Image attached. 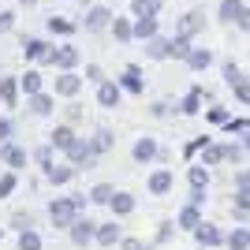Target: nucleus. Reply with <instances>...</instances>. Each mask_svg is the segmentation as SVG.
<instances>
[{
    "mask_svg": "<svg viewBox=\"0 0 250 250\" xmlns=\"http://www.w3.org/2000/svg\"><path fill=\"white\" fill-rule=\"evenodd\" d=\"M75 217H79V206H75V198L67 194V198H52L49 202V220H52V228H71Z\"/></svg>",
    "mask_w": 250,
    "mask_h": 250,
    "instance_id": "nucleus-1",
    "label": "nucleus"
},
{
    "mask_svg": "<svg viewBox=\"0 0 250 250\" xmlns=\"http://www.w3.org/2000/svg\"><path fill=\"white\" fill-rule=\"evenodd\" d=\"M63 157H67V165H75L79 172H83V168L90 172V168L97 165V157H101V153L94 149V142H90V138H75V146L67 149Z\"/></svg>",
    "mask_w": 250,
    "mask_h": 250,
    "instance_id": "nucleus-2",
    "label": "nucleus"
},
{
    "mask_svg": "<svg viewBox=\"0 0 250 250\" xmlns=\"http://www.w3.org/2000/svg\"><path fill=\"white\" fill-rule=\"evenodd\" d=\"M67 235H71L75 247H83V250H86L90 243H94V235H97V224L86 217V213H79V217H75V224L67 228Z\"/></svg>",
    "mask_w": 250,
    "mask_h": 250,
    "instance_id": "nucleus-3",
    "label": "nucleus"
},
{
    "mask_svg": "<svg viewBox=\"0 0 250 250\" xmlns=\"http://www.w3.org/2000/svg\"><path fill=\"white\" fill-rule=\"evenodd\" d=\"M52 49L56 45H49L45 38H22V60L26 63H49Z\"/></svg>",
    "mask_w": 250,
    "mask_h": 250,
    "instance_id": "nucleus-4",
    "label": "nucleus"
},
{
    "mask_svg": "<svg viewBox=\"0 0 250 250\" xmlns=\"http://www.w3.org/2000/svg\"><path fill=\"white\" fill-rule=\"evenodd\" d=\"M190 235H194V243H198V247H224V239H228V231L224 228H217V224H209V220H202L198 228L190 231Z\"/></svg>",
    "mask_w": 250,
    "mask_h": 250,
    "instance_id": "nucleus-5",
    "label": "nucleus"
},
{
    "mask_svg": "<svg viewBox=\"0 0 250 250\" xmlns=\"http://www.w3.org/2000/svg\"><path fill=\"white\" fill-rule=\"evenodd\" d=\"M79 60H83V56H79V49H75V45H56V49H52V56H49V63L56 67V71H75V67H79Z\"/></svg>",
    "mask_w": 250,
    "mask_h": 250,
    "instance_id": "nucleus-6",
    "label": "nucleus"
},
{
    "mask_svg": "<svg viewBox=\"0 0 250 250\" xmlns=\"http://www.w3.org/2000/svg\"><path fill=\"white\" fill-rule=\"evenodd\" d=\"M131 157H135V165H149V161H157V157H161V146H157V138H149V135L135 138V146H131Z\"/></svg>",
    "mask_w": 250,
    "mask_h": 250,
    "instance_id": "nucleus-7",
    "label": "nucleus"
},
{
    "mask_svg": "<svg viewBox=\"0 0 250 250\" xmlns=\"http://www.w3.org/2000/svg\"><path fill=\"white\" fill-rule=\"evenodd\" d=\"M83 75H75V71H60L56 75V86H52V94L56 97H79V90H83Z\"/></svg>",
    "mask_w": 250,
    "mask_h": 250,
    "instance_id": "nucleus-8",
    "label": "nucleus"
},
{
    "mask_svg": "<svg viewBox=\"0 0 250 250\" xmlns=\"http://www.w3.org/2000/svg\"><path fill=\"white\" fill-rule=\"evenodd\" d=\"M112 19H116V15H112L108 8H104V4H94V8L86 11L83 26H86L90 34H97V30H108V26H112Z\"/></svg>",
    "mask_w": 250,
    "mask_h": 250,
    "instance_id": "nucleus-9",
    "label": "nucleus"
},
{
    "mask_svg": "<svg viewBox=\"0 0 250 250\" xmlns=\"http://www.w3.org/2000/svg\"><path fill=\"white\" fill-rule=\"evenodd\" d=\"M0 161H4V168H11V172H19V168H26V161H30V157H26V149L22 146H15V142H0Z\"/></svg>",
    "mask_w": 250,
    "mask_h": 250,
    "instance_id": "nucleus-10",
    "label": "nucleus"
},
{
    "mask_svg": "<svg viewBox=\"0 0 250 250\" xmlns=\"http://www.w3.org/2000/svg\"><path fill=\"white\" fill-rule=\"evenodd\" d=\"M116 83L124 86V94H142V90H146V79H142V67H138V63H127Z\"/></svg>",
    "mask_w": 250,
    "mask_h": 250,
    "instance_id": "nucleus-11",
    "label": "nucleus"
},
{
    "mask_svg": "<svg viewBox=\"0 0 250 250\" xmlns=\"http://www.w3.org/2000/svg\"><path fill=\"white\" fill-rule=\"evenodd\" d=\"M172 183H176V176H172L168 168H157V172H149V179H146V190L153 194V198H165L168 190H172Z\"/></svg>",
    "mask_w": 250,
    "mask_h": 250,
    "instance_id": "nucleus-12",
    "label": "nucleus"
},
{
    "mask_svg": "<svg viewBox=\"0 0 250 250\" xmlns=\"http://www.w3.org/2000/svg\"><path fill=\"white\" fill-rule=\"evenodd\" d=\"M120 101H124V86L112 83V79H104V83L97 86V104H101V108H120Z\"/></svg>",
    "mask_w": 250,
    "mask_h": 250,
    "instance_id": "nucleus-13",
    "label": "nucleus"
},
{
    "mask_svg": "<svg viewBox=\"0 0 250 250\" xmlns=\"http://www.w3.org/2000/svg\"><path fill=\"white\" fill-rule=\"evenodd\" d=\"M120 239H124V228H120V220H116V217H112V220H104V224H97V235H94L97 247L108 250V247H116Z\"/></svg>",
    "mask_w": 250,
    "mask_h": 250,
    "instance_id": "nucleus-14",
    "label": "nucleus"
},
{
    "mask_svg": "<svg viewBox=\"0 0 250 250\" xmlns=\"http://www.w3.org/2000/svg\"><path fill=\"white\" fill-rule=\"evenodd\" d=\"M75 138H79V135H75L71 124H56V127H52V135H49V146L56 149V153H67V149L75 146Z\"/></svg>",
    "mask_w": 250,
    "mask_h": 250,
    "instance_id": "nucleus-15",
    "label": "nucleus"
},
{
    "mask_svg": "<svg viewBox=\"0 0 250 250\" xmlns=\"http://www.w3.org/2000/svg\"><path fill=\"white\" fill-rule=\"evenodd\" d=\"M19 94H22V86L15 75H4L0 79V101H4V108H15L19 104Z\"/></svg>",
    "mask_w": 250,
    "mask_h": 250,
    "instance_id": "nucleus-16",
    "label": "nucleus"
},
{
    "mask_svg": "<svg viewBox=\"0 0 250 250\" xmlns=\"http://www.w3.org/2000/svg\"><path fill=\"white\" fill-rule=\"evenodd\" d=\"M26 108H30L34 116H52V108H56V94H30L26 97Z\"/></svg>",
    "mask_w": 250,
    "mask_h": 250,
    "instance_id": "nucleus-17",
    "label": "nucleus"
},
{
    "mask_svg": "<svg viewBox=\"0 0 250 250\" xmlns=\"http://www.w3.org/2000/svg\"><path fill=\"white\" fill-rule=\"evenodd\" d=\"M202 26H206V15H202V11H187V15L179 19L176 34H179V38H194V34H198Z\"/></svg>",
    "mask_w": 250,
    "mask_h": 250,
    "instance_id": "nucleus-18",
    "label": "nucleus"
},
{
    "mask_svg": "<svg viewBox=\"0 0 250 250\" xmlns=\"http://www.w3.org/2000/svg\"><path fill=\"white\" fill-rule=\"evenodd\" d=\"M135 194H127V190H116V198L108 202V209H112V217L120 220V217H131V213H135Z\"/></svg>",
    "mask_w": 250,
    "mask_h": 250,
    "instance_id": "nucleus-19",
    "label": "nucleus"
},
{
    "mask_svg": "<svg viewBox=\"0 0 250 250\" xmlns=\"http://www.w3.org/2000/svg\"><path fill=\"white\" fill-rule=\"evenodd\" d=\"M198 224H202V209L187 202V206H183V209L176 213V228H183V231H194Z\"/></svg>",
    "mask_w": 250,
    "mask_h": 250,
    "instance_id": "nucleus-20",
    "label": "nucleus"
},
{
    "mask_svg": "<svg viewBox=\"0 0 250 250\" xmlns=\"http://www.w3.org/2000/svg\"><path fill=\"white\" fill-rule=\"evenodd\" d=\"M75 176H79V168H75V165H52L49 172H45V179H49L52 187H63V183H71Z\"/></svg>",
    "mask_w": 250,
    "mask_h": 250,
    "instance_id": "nucleus-21",
    "label": "nucleus"
},
{
    "mask_svg": "<svg viewBox=\"0 0 250 250\" xmlns=\"http://www.w3.org/2000/svg\"><path fill=\"white\" fill-rule=\"evenodd\" d=\"M157 38V15H135V42Z\"/></svg>",
    "mask_w": 250,
    "mask_h": 250,
    "instance_id": "nucleus-22",
    "label": "nucleus"
},
{
    "mask_svg": "<svg viewBox=\"0 0 250 250\" xmlns=\"http://www.w3.org/2000/svg\"><path fill=\"white\" fill-rule=\"evenodd\" d=\"M183 63H187L190 71H209V67H213V52L209 49H190V56Z\"/></svg>",
    "mask_w": 250,
    "mask_h": 250,
    "instance_id": "nucleus-23",
    "label": "nucleus"
},
{
    "mask_svg": "<svg viewBox=\"0 0 250 250\" xmlns=\"http://www.w3.org/2000/svg\"><path fill=\"white\" fill-rule=\"evenodd\" d=\"M202 101H206L202 90H190V94H183V101H179L176 108H179V116H198L202 112Z\"/></svg>",
    "mask_w": 250,
    "mask_h": 250,
    "instance_id": "nucleus-24",
    "label": "nucleus"
},
{
    "mask_svg": "<svg viewBox=\"0 0 250 250\" xmlns=\"http://www.w3.org/2000/svg\"><path fill=\"white\" fill-rule=\"evenodd\" d=\"M187 183H190V190H206L209 187V168L202 165V161L187 168Z\"/></svg>",
    "mask_w": 250,
    "mask_h": 250,
    "instance_id": "nucleus-25",
    "label": "nucleus"
},
{
    "mask_svg": "<svg viewBox=\"0 0 250 250\" xmlns=\"http://www.w3.org/2000/svg\"><path fill=\"white\" fill-rule=\"evenodd\" d=\"M108 30L116 34V42H124V45H127V42H135V19H120V15H116Z\"/></svg>",
    "mask_w": 250,
    "mask_h": 250,
    "instance_id": "nucleus-26",
    "label": "nucleus"
},
{
    "mask_svg": "<svg viewBox=\"0 0 250 250\" xmlns=\"http://www.w3.org/2000/svg\"><path fill=\"white\" fill-rule=\"evenodd\" d=\"M187 56H190V38L172 34V38H168V60H187Z\"/></svg>",
    "mask_w": 250,
    "mask_h": 250,
    "instance_id": "nucleus-27",
    "label": "nucleus"
},
{
    "mask_svg": "<svg viewBox=\"0 0 250 250\" xmlns=\"http://www.w3.org/2000/svg\"><path fill=\"white\" fill-rule=\"evenodd\" d=\"M19 86H22V94L30 97V94H42V90H45V79H42V71H38V67H30V71L19 79Z\"/></svg>",
    "mask_w": 250,
    "mask_h": 250,
    "instance_id": "nucleus-28",
    "label": "nucleus"
},
{
    "mask_svg": "<svg viewBox=\"0 0 250 250\" xmlns=\"http://www.w3.org/2000/svg\"><path fill=\"white\" fill-rule=\"evenodd\" d=\"M224 247L228 250H250V228H228Z\"/></svg>",
    "mask_w": 250,
    "mask_h": 250,
    "instance_id": "nucleus-29",
    "label": "nucleus"
},
{
    "mask_svg": "<svg viewBox=\"0 0 250 250\" xmlns=\"http://www.w3.org/2000/svg\"><path fill=\"white\" fill-rule=\"evenodd\" d=\"M231 213H235L239 220L250 213V183H247V187H235V202H231Z\"/></svg>",
    "mask_w": 250,
    "mask_h": 250,
    "instance_id": "nucleus-30",
    "label": "nucleus"
},
{
    "mask_svg": "<svg viewBox=\"0 0 250 250\" xmlns=\"http://www.w3.org/2000/svg\"><path fill=\"white\" fill-rule=\"evenodd\" d=\"M90 142H94V149H97V153H108V149L116 146V135H112V131H108V127H97Z\"/></svg>",
    "mask_w": 250,
    "mask_h": 250,
    "instance_id": "nucleus-31",
    "label": "nucleus"
},
{
    "mask_svg": "<svg viewBox=\"0 0 250 250\" xmlns=\"http://www.w3.org/2000/svg\"><path fill=\"white\" fill-rule=\"evenodd\" d=\"M220 161H224V142H209V146L202 149V165H206V168H217Z\"/></svg>",
    "mask_w": 250,
    "mask_h": 250,
    "instance_id": "nucleus-32",
    "label": "nucleus"
},
{
    "mask_svg": "<svg viewBox=\"0 0 250 250\" xmlns=\"http://www.w3.org/2000/svg\"><path fill=\"white\" fill-rule=\"evenodd\" d=\"M112 198H116V187H112V183H97V187L90 190V202H94V206H108Z\"/></svg>",
    "mask_w": 250,
    "mask_h": 250,
    "instance_id": "nucleus-33",
    "label": "nucleus"
},
{
    "mask_svg": "<svg viewBox=\"0 0 250 250\" xmlns=\"http://www.w3.org/2000/svg\"><path fill=\"white\" fill-rule=\"evenodd\" d=\"M146 56L149 60H168V38H149L146 42Z\"/></svg>",
    "mask_w": 250,
    "mask_h": 250,
    "instance_id": "nucleus-34",
    "label": "nucleus"
},
{
    "mask_svg": "<svg viewBox=\"0 0 250 250\" xmlns=\"http://www.w3.org/2000/svg\"><path fill=\"white\" fill-rule=\"evenodd\" d=\"M15 243H19V250H42V235H38V228H22Z\"/></svg>",
    "mask_w": 250,
    "mask_h": 250,
    "instance_id": "nucleus-35",
    "label": "nucleus"
},
{
    "mask_svg": "<svg viewBox=\"0 0 250 250\" xmlns=\"http://www.w3.org/2000/svg\"><path fill=\"white\" fill-rule=\"evenodd\" d=\"M49 30H52V34H60V38H71L79 26H75L71 19H63V15H52V19H49Z\"/></svg>",
    "mask_w": 250,
    "mask_h": 250,
    "instance_id": "nucleus-36",
    "label": "nucleus"
},
{
    "mask_svg": "<svg viewBox=\"0 0 250 250\" xmlns=\"http://www.w3.org/2000/svg\"><path fill=\"white\" fill-rule=\"evenodd\" d=\"M243 11H247V8H243L239 0H224V4H220V19H224V22H239Z\"/></svg>",
    "mask_w": 250,
    "mask_h": 250,
    "instance_id": "nucleus-37",
    "label": "nucleus"
},
{
    "mask_svg": "<svg viewBox=\"0 0 250 250\" xmlns=\"http://www.w3.org/2000/svg\"><path fill=\"white\" fill-rule=\"evenodd\" d=\"M15 187H19V176L8 168V172L0 176V198H11V194H15Z\"/></svg>",
    "mask_w": 250,
    "mask_h": 250,
    "instance_id": "nucleus-38",
    "label": "nucleus"
},
{
    "mask_svg": "<svg viewBox=\"0 0 250 250\" xmlns=\"http://www.w3.org/2000/svg\"><path fill=\"white\" fill-rule=\"evenodd\" d=\"M131 11H135V15H157V11H161V0H131Z\"/></svg>",
    "mask_w": 250,
    "mask_h": 250,
    "instance_id": "nucleus-39",
    "label": "nucleus"
},
{
    "mask_svg": "<svg viewBox=\"0 0 250 250\" xmlns=\"http://www.w3.org/2000/svg\"><path fill=\"white\" fill-rule=\"evenodd\" d=\"M206 120H209V124H217V127H224L231 120V112H228V108H220V104H213V108H206Z\"/></svg>",
    "mask_w": 250,
    "mask_h": 250,
    "instance_id": "nucleus-40",
    "label": "nucleus"
},
{
    "mask_svg": "<svg viewBox=\"0 0 250 250\" xmlns=\"http://www.w3.org/2000/svg\"><path fill=\"white\" fill-rule=\"evenodd\" d=\"M243 153H247V149H243V142H228V146H224V161H231V165H239Z\"/></svg>",
    "mask_w": 250,
    "mask_h": 250,
    "instance_id": "nucleus-41",
    "label": "nucleus"
},
{
    "mask_svg": "<svg viewBox=\"0 0 250 250\" xmlns=\"http://www.w3.org/2000/svg\"><path fill=\"white\" fill-rule=\"evenodd\" d=\"M34 161L42 165V172H49V168L56 165V161H52V146H42V149H38V153H34Z\"/></svg>",
    "mask_w": 250,
    "mask_h": 250,
    "instance_id": "nucleus-42",
    "label": "nucleus"
},
{
    "mask_svg": "<svg viewBox=\"0 0 250 250\" xmlns=\"http://www.w3.org/2000/svg\"><path fill=\"white\" fill-rule=\"evenodd\" d=\"M209 142H213V138H209V135H202V138H194V142H187V149H183V157H194V153H202V149H206Z\"/></svg>",
    "mask_w": 250,
    "mask_h": 250,
    "instance_id": "nucleus-43",
    "label": "nucleus"
},
{
    "mask_svg": "<svg viewBox=\"0 0 250 250\" xmlns=\"http://www.w3.org/2000/svg\"><path fill=\"white\" fill-rule=\"evenodd\" d=\"M235 90V101H243V104H250V79H239V83L231 86Z\"/></svg>",
    "mask_w": 250,
    "mask_h": 250,
    "instance_id": "nucleus-44",
    "label": "nucleus"
},
{
    "mask_svg": "<svg viewBox=\"0 0 250 250\" xmlns=\"http://www.w3.org/2000/svg\"><path fill=\"white\" fill-rule=\"evenodd\" d=\"M172 228H176V220H161V224H157V239L153 243H168V239H172Z\"/></svg>",
    "mask_w": 250,
    "mask_h": 250,
    "instance_id": "nucleus-45",
    "label": "nucleus"
},
{
    "mask_svg": "<svg viewBox=\"0 0 250 250\" xmlns=\"http://www.w3.org/2000/svg\"><path fill=\"white\" fill-rule=\"evenodd\" d=\"M120 250H149V243L135 239V235H124V239H120Z\"/></svg>",
    "mask_w": 250,
    "mask_h": 250,
    "instance_id": "nucleus-46",
    "label": "nucleus"
},
{
    "mask_svg": "<svg viewBox=\"0 0 250 250\" xmlns=\"http://www.w3.org/2000/svg\"><path fill=\"white\" fill-rule=\"evenodd\" d=\"M63 116H67V124H79V120H83V104H79V101H71V104H67V108H63Z\"/></svg>",
    "mask_w": 250,
    "mask_h": 250,
    "instance_id": "nucleus-47",
    "label": "nucleus"
},
{
    "mask_svg": "<svg viewBox=\"0 0 250 250\" xmlns=\"http://www.w3.org/2000/svg\"><path fill=\"white\" fill-rule=\"evenodd\" d=\"M86 83H94V86L104 83V71L97 67V63H86Z\"/></svg>",
    "mask_w": 250,
    "mask_h": 250,
    "instance_id": "nucleus-48",
    "label": "nucleus"
},
{
    "mask_svg": "<svg viewBox=\"0 0 250 250\" xmlns=\"http://www.w3.org/2000/svg\"><path fill=\"white\" fill-rule=\"evenodd\" d=\"M11 228H15V231L34 228V217H30V213H15V217H11Z\"/></svg>",
    "mask_w": 250,
    "mask_h": 250,
    "instance_id": "nucleus-49",
    "label": "nucleus"
},
{
    "mask_svg": "<svg viewBox=\"0 0 250 250\" xmlns=\"http://www.w3.org/2000/svg\"><path fill=\"white\" fill-rule=\"evenodd\" d=\"M11 131H15L11 116H4V112H0V142H8V138H11Z\"/></svg>",
    "mask_w": 250,
    "mask_h": 250,
    "instance_id": "nucleus-50",
    "label": "nucleus"
},
{
    "mask_svg": "<svg viewBox=\"0 0 250 250\" xmlns=\"http://www.w3.org/2000/svg\"><path fill=\"white\" fill-rule=\"evenodd\" d=\"M224 79H228V86H235V83H239V79H243V71H239V67H235V63H224Z\"/></svg>",
    "mask_w": 250,
    "mask_h": 250,
    "instance_id": "nucleus-51",
    "label": "nucleus"
},
{
    "mask_svg": "<svg viewBox=\"0 0 250 250\" xmlns=\"http://www.w3.org/2000/svg\"><path fill=\"white\" fill-rule=\"evenodd\" d=\"M149 112H153L157 120H165V116L172 112V104H168V101H153V104H149Z\"/></svg>",
    "mask_w": 250,
    "mask_h": 250,
    "instance_id": "nucleus-52",
    "label": "nucleus"
},
{
    "mask_svg": "<svg viewBox=\"0 0 250 250\" xmlns=\"http://www.w3.org/2000/svg\"><path fill=\"white\" fill-rule=\"evenodd\" d=\"M15 26V11H0V34H8Z\"/></svg>",
    "mask_w": 250,
    "mask_h": 250,
    "instance_id": "nucleus-53",
    "label": "nucleus"
},
{
    "mask_svg": "<svg viewBox=\"0 0 250 250\" xmlns=\"http://www.w3.org/2000/svg\"><path fill=\"white\" fill-rule=\"evenodd\" d=\"M187 202H190V206H198V209H202V206H206V190H190V198H187Z\"/></svg>",
    "mask_w": 250,
    "mask_h": 250,
    "instance_id": "nucleus-54",
    "label": "nucleus"
},
{
    "mask_svg": "<svg viewBox=\"0 0 250 250\" xmlns=\"http://www.w3.org/2000/svg\"><path fill=\"white\" fill-rule=\"evenodd\" d=\"M75 206H79V213H86V206H90V194H71Z\"/></svg>",
    "mask_w": 250,
    "mask_h": 250,
    "instance_id": "nucleus-55",
    "label": "nucleus"
},
{
    "mask_svg": "<svg viewBox=\"0 0 250 250\" xmlns=\"http://www.w3.org/2000/svg\"><path fill=\"white\" fill-rule=\"evenodd\" d=\"M247 183H250V172H247V168H243V172H235V187H247Z\"/></svg>",
    "mask_w": 250,
    "mask_h": 250,
    "instance_id": "nucleus-56",
    "label": "nucleus"
},
{
    "mask_svg": "<svg viewBox=\"0 0 250 250\" xmlns=\"http://www.w3.org/2000/svg\"><path fill=\"white\" fill-rule=\"evenodd\" d=\"M235 26H239V30H250V8L239 15V22H235Z\"/></svg>",
    "mask_w": 250,
    "mask_h": 250,
    "instance_id": "nucleus-57",
    "label": "nucleus"
},
{
    "mask_svg": "<svg viewBox=\"0 0 250 250\" xmlns=\"http://www.w3.org/2000/svg\"><path fill=\"white\" fill-rule=\"evenodd\" d=\"M243 149L250 153V131H243Z\"/></svg>",
    "mask_w": 250,
    "mask_h": 250,
    "instance_id": "nucleus-58",
    "label": "nucleus"
},
{
    "mask_svg": "<svg viewBox=\"0 0 250 250\" xmlns=\"http://www.w3.org/2000/svg\"><path fill=\"white\" fill-rule=\"evenodd\" d=\"M194 250H213V247H194Z\"/></svg>",
    "mask_w": 250,
    "mask_h": 250,
    "instance_id": "nucleus-59",
    "label": "nucleus"
},
{
    "mask_svg": "<svg viewBox=\"0 0 250 250\" xmlns=\"http://www.w3.org/2000/svg\"><path fill=\"white\" fill-rule=\"evenodd\" d=\"M22 4H34V0H22Z\"/></svg>",
    "mask_w": 250,
    "mask_h": 250,
    "instance_id": "nucleus-60",
    "label": "nucleus"
},
{
    "mask_svg": "<svg viewBox=\"0 0 250 250\" xmlns=\"http://www.w3.org/2000/svg\"><path fill=\"white\" fill-rule=\"evenodd\" d=\"M0 239H4V228H0Z\"/></svg>",
    "mask_w": 250,
    "mask_h": 250,
    "instance_id": "nucleus-61",
    "label": "nucleus"
}]
</instances>
